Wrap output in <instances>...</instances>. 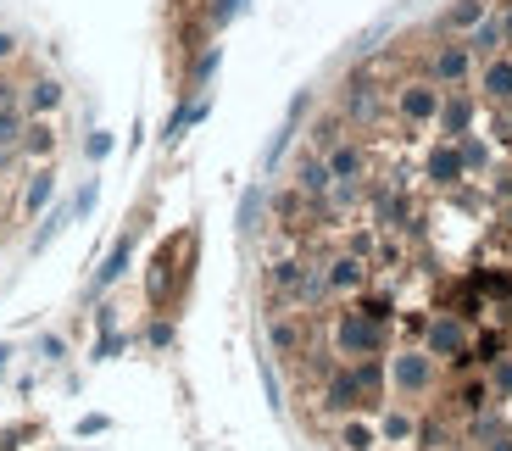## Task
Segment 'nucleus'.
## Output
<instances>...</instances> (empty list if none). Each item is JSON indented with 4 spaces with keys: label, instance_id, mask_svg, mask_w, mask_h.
Listing matches in <instances>:
<instances>
[{
    "label": "nucleus",
    "instance_id": "obj_1",
    "mask_svg": "<svg viewBox=\"0 0 512 451\" xmlns=\"http://www.w3.org/2000/svg\"><path fill=\"white\" fill-rule=\"evenodd\" d=\"M384 368H390V401H407V407H423L429 396H440V379H446V368L423 346H407V340H396Z\"/></svg>",
    "mask_w": 512,
    "mask_h": 451
},
{
    "label": "nucleus",
    "instance_id": "obj_2",
    "mask_svg": "<svg viewBox=\"0 0 512 451\" xmlns=\"http://www.w3.org/2000/svg\"><path fill=\"white\" fill-rule=\"evenodd\" d=\"M384 95H390V117H396V129L418 134V129H435L440 95H446V90H440L429 73H407V78H390Z\"/></svg>",
    "mask_w": 512,
    "mask_h": 451
},
{
    "label": "nucleus",
    "instance_id": "obj_3",
    "mask_svg": "<svg viewBox=\"0 0 512 451\" xmlns=\"http://www.w3.org/2000/svg\"><path fill=\"white\" fill-rule=\"evenodd\" d=\"M423 73L435 78L440 90H457V84H474L479 62H474V51H468V39L435 34V45L423 51Z\"/></svg>",
    "mask_w": 512,
    "mask_h": 451
},
{
    "label": "nucleus",
    "instance_id": "obj_4",
    "mask_svg": "<svg viewBox=\"0 0 512 451\" xmlns=\"http://www.w3.org/2000/svg\"><path fill=\"white\" fill-rule=\"evenodd\" d=\"M479 112H485V101H479L474 84L446 90V95H440V117H435V140H462V134H474Z\"/></svg>",
    "mask_w": 512,
    "mask_h": 451
},
{
    "label": "nucleus",
    "instance_id": "obj_5",
    "mask_svg": "<svg viewBox=\"0 0 512 451\" xmlns=\"http://www.w3.org/2000/svg\"><path fill=\"white\" fill-rule=\"evenodd\" d=\"M496 12V0H446L435 12V34H451V39H468L485 17Z\"/></svg>",
    "mask_w": 512,
    "mask_h": 451
},
{
    "label": "nucleus",
    "instance_id": "obj_6",
    "mask_svg": "<svg viewBox=\"0 0 512 451\" xmlns=\"http://www.w3.org/2000/svg\"><path fill=\"white\" fill-rule=\"evenodd\" d=\"M373 424H379V440H384V446L401 451V446H412V440H418L423 413H418V407H407V401H390V407H379V413H373Z\"/></svg>",
    "mask_w": 512,
    "mask_h": 451
},
{
    "label": "nucleus",
    "instance_id": "obj_7",
    "mask_svg": "<svg viewBox=\"0 0 512 451\" xmlns=\"http://www.w3.org/2000/svg\"><path fill=\"white\" fill-rule=\"evenodd\" d=\"M329 446L334 451H384V440L368 413H351V418H334L329 424Z\"/></svg>",
    "mask_w": 512,
    "mask_h": 451
},
{
    "label": "nucleus",
    "instance_id": "obj_8",
    "mask_svg": "<svg viewBox=\"0 0 512 451\" xmlns=\"http://www.w3.org/2000/svg\"><path fill=\"white\" fill-rule=\"evenodd\" d=\"M56 145H62V134H56L51 117H28L23 140H17V156H23V168H45V162H56Z\"/></svg>",
    "mask_w": 512,
    "mask_h": 451
},
{
    "label": "nucleus",
    "instance_id": "obj_9",
    "mask_svg": "<svg viewBox=\"0 0 512 451\" xmlns=\"http://www.w3.org/2000/svg\"><path fill=\"white\" fill-rule=\"evenodd\" d=\"M67 106V84L56 73H34L23 78V112L28 117H56Z\"/></svg>",
    "mask_w": 512,
    "mask_h": 451
},
{
    "label": "nucleus",
    "instance_id": "obj_10",
    "mask_svg": "<svg viewBox=\"0 0 512 451\" xmlns=\"http://www.w3.org/2000/svg\"><path fill=\"white\" fill-rule=\"evenodd\" d=\"M56 195V168L45 162V168L28 173V190H23V218H34V212H45V201Z\"/></svg>",
    "mask_w": 512,
    "mask_h": 451
},
{
    "label": "nucleus",
    "instance_id": "obj_11",
    "mask_svg": "<svg viewBox=\"0 0 512 451\" xmlns=\"http://www.w3.org/2000/svg\"><path fill=\"white\" fill-rule=\"evenodd\" d=\"M23 129H28V112H23V106H0V145H12V151H17Z\"/></svg>",
    "mask_w": 512,
    "mask_h": 451
},
{
    "label": "nucleus",
    "instance_id": "obj_12",
    "mask_svg": "<svg viewBox=\"0 0 512 451\" xmlns=\"http://www.w3.org/2000/svg\"><path fill=\"white\" fill-rule=\"evenodd\" d=\"M0 106H23V78L12 67H0Z\"/></svg>",
    "mask_w": 512,
    "mask_h": 451
},
{
    "label": "nucleus",
    "instance_id": "obj_13",
    "mask_svg": "<svg viewBox=\"0 0 512 451\" xmlns=\"http://www.w3.org/2000/svg\"><path fill=\"white\" fill-rule=\"evenodd\" d=\"M17 56H23V39H17L12 28H0V67H12Z\"/></svg>",
    "mask_w": 512,
    "mask_h": 451
},
{
    "label": "nucleus",
    "instance_id": "obj_14",
    "mask_svg": "<svg viewBox=\"0 0 512 451\" xmlns=\"http://www.w3.org/2000/svg\"><path fill=\"white\" fill-rule=\"evenodd\" d=\"M23 168V156L12 151V145H0V184H12V173Z\"/></svg>",
    "mask_w": 512,
    "mask_h": 451
},
{
    "label": "nucleus",
    "instance_id": "obj_15",
    "mask_svg": "<svg viewBox=\"0 0 512 451\" xmlns=\"http://www.w3.org/2000/svg\"><path fill=\"white\" fill-rule=\"evenodd\" d=\"M0 190H6V184H0Z\"/></svg>",
    "mask_w": 512,
    "mask_h": 451
}]
</instances>
